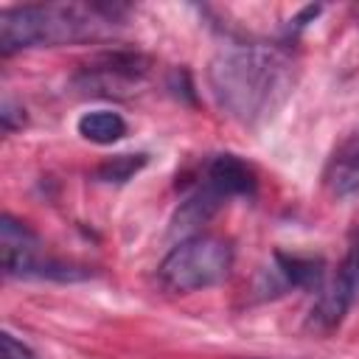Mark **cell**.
I'll return each instance as SVG.
<instances>
[{"label":"cell","instance_id":"6da1fadb","mask_svg":"<svg viewBox=\"0 0 359 359\" xmlns=\"http://www.w3.org/2000/svg\"><path fill=\"white\" fill-rule=\"evenodd\" d=\"M297 67L278 45H230L208 65V87L216 107L241 126L269 121L292 95Z\"/></svg>","mask_w":359,"mask_h":359},{"label":"cell","instance_id":"7a4b0ae2","mask_svg":"<svg viewBox=\"0 0 359 359\" xmlns=\"http://www.w3.org/2000/svg\"><path fill=\"white\" fill-rule=\"evenodd\" d=\"M123 6L101 3H25L0 11V50L11 56L25 48H53L112 34Z\"/></svg>","mask_w":359,"mask_h":359},{"label":"cell","instance_id":"3957f363","mask_svg":"<svg viewBox=\"0 0 359 359\" xmlns=\"http://www.w3.org/2000/svg\"><path fill=\"white\" fill-rule=\"evenodd\" d=\"M233 269V244L224 236L199 233L182 238L160 261L157 275L168 292L188 294L222 283Z\"/></svg>","mask_w":359,"mask_h":359},{"label":"cell","instance_id":"277c9868","mask_svg":"<svg viewBox=\"0 0 359 359\" xmlns=\"http://www.w3.org/2000/svg\"><path fill=\"white\" fill-rule=\"evenodd\" d=\"M149 70L151 59L140 50H104L81 67L76 84L98 95H126L146 81Z\"/></svg>","mask_w":359,"mask_h":359},{"label":"cell","instance_id":"5b68a950","mask_svg":"<svg viewBox=\"0 0 359 359\" xmlns=\"http://www.w3.org/2000/svg\"><path fill=\"white\" fill-rule=\"evenodd\" d=\"M356 297H359V233L353 236L339 272L317 292L314 306L309 311V325L320 331H331L334 325L342 323V317L348 314Z\"/></svg>","mask_w":359,"mask_h":359},{"label":"cell","instance_id":"8992f818","mask_svg":"<svg viewBox=\"0 0 359 359\" xmlns=\"http://www.w3.org/2000/svg\"><path fill=\"white\" fill-rule=\"evenodd\" d=\"M266 289L286 292V289H323L325 283V261L320 255H286L275 252L272 269H264Z\"/></svg>","mask_w":359,"mask_h":359},{"label":"cell","instance_id":"52a82bcc","mask_svg":"<svg viewBox=\"0 0 359 359\" xmlns=\"http://www.w3.org/2000/svg\"><path fill=\"white\" fill-rule=\"evenodd\" d=\"M227 199L219 194V191H213L205 180L180 202V208H177V213H174V219H171V233L174 236H180V241L182 238H191V236H199V227L205 224V222H210L216 213H219V208L224 205Z\"/></svg>","mask_w":359,"mask_h":359},{"label":"cell","instance_id":"ba28073f","mask_svg":"<svg viewBox=\"0 0 359 359\" xmlns=\"http://www.w3.org/2000/svg\"><path fill=\"white\" fill-rule=\"evenodd\" d=\"M213 191H219L224 199L230 196H252L255 194V171L238 160L236 154H216L208 160L205 165V177H202Z\"/></svg>","mask_w":359,"mask_h":359},{"label":"cell","instance_id":"9c48e42d","mask_svg":"<svg viewBox=\"0 0 359 359\" xmlns=\"http://www.w3.org/2000/svg\"><path fill=\"white\" fill-rule=\"evenodd\" d=\"M323 180L334 196H353L359 194V135L342 140L325 163Z\"/></svg>","mask_w":359,"mask_h":359},{"label":"cell","instance_id":"30bf717a","mask_svg":"<svg viewBox=\"0 0 359 359\" xmlns=\"http://www.w3.org/2000/svg\"><path fill=\"white\" fill-rule=\"evenodd\" d=\"M79 135L98 146H112L126 135V121L112 109H90L79 118Z\"/></svg>","mask_w":359,"mask_h":359},{"label":"cell","instance_id":"8fae6325","mask_svg":"<svg viewBox=\"0 0 359 359\" xmlns=\"http://www.w3.org/2000/svg\"><path fill=\"white\" fill-rule=\"evenodd\" d=\"M149 163L146 154H115L109 160H104L95 171V180L107 182V185H123L126 180H132L143 165Z\"/></svg>","mask_w":359,"mask_h":359},{"label":"cell","instance_id":"7c38bea8","mask_svg":"<svg viewBox=\"0 0 359 359\" xmlns=\"http://www.w3.org/2000/svg\"><path fill=\"white\" fill-rule=\"evenodd\" d=\"M0 121H3V129H6V132H14L17 126L25 123V109L17 107L11 95H6V98H3V107H0Z\"/></svg>","mask_w":359,"mask_h":359},{"label":"cell","instance_id":"4fadbf2b","mask_svg":"<svg viewBox=\"0 0 359 359\" xmlns=\"http://www.w3.org/2000/svg\"><path fill=\"white\" fill-rule=\"evenodd\" d=\"M3 359H36L22 342H17L11 334H3Z\"/></svg>","mask_w":359,"mask_h":359},{"label":"cell","instance_id":"5bb4252c","mask_svg":"<svg viewBox=\"0 0 359 359\" xmlns=\"http://www.w3.org/2000/svg\"><path fill=\"white\" fill-rule=\"evenodd\" d=\"M356 14H359V6H356Z\"/></svg>","mask_w":359,"mask_h":359}]
</instances>
